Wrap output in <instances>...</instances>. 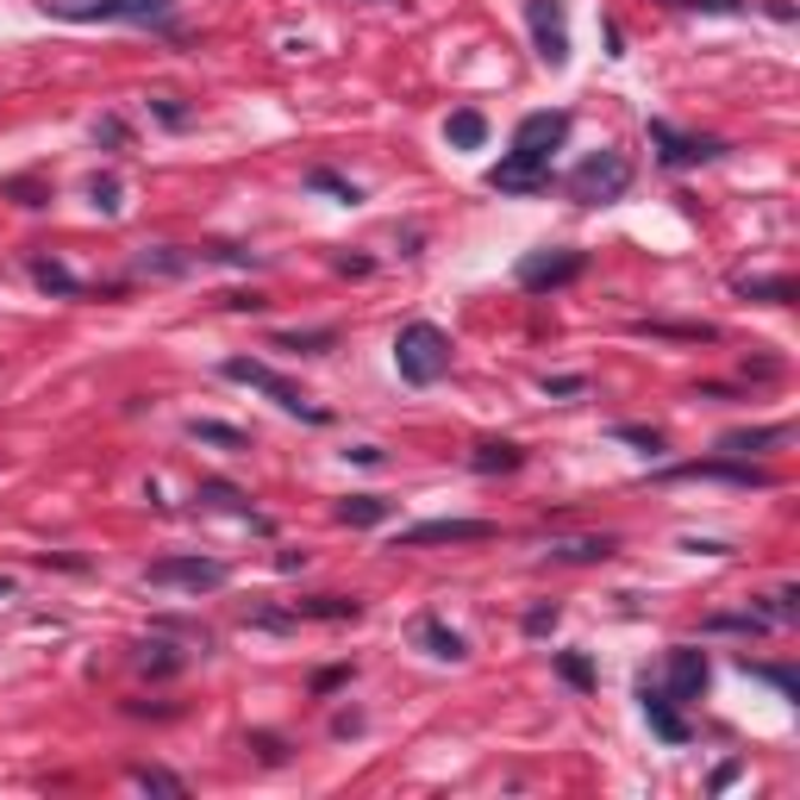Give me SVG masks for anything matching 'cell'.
Returning <instances> with one entry per match:
<instances>
[{
    "label": "cell",
    "mask_w": 800,
    "mask_h": 800,
    "mask_svg": "<svg viewBox=\"0 0 800 800\" xmlns=\"http://www.w3.org/2000/svg\"><path fill=\"white\" fill-rule=\"evenodd\" d=\"M569 138V113H525L513 131V151L488 170V188L500 195H538L550 188V151Z\"/></svg>",
    "instance_id": "1"
},
{
    "label": "cell",
    "mask_w": 800,
    "mask_h": 800,
    "mask_svg": "<svg viewBox=\"0 0 800 800\" xmlns=\"http://www.w3.org/2000/svg\"><path fill=\"white\" fill-rule=\"evenodd\" d=\"M394 369L407 375L413 389H432L438 375H451V338L432 320H413L394 332Z\"/></svg>",
    "instance_id": "2"
},
{
    "label": "cell",
    "mask_w": 800,
    "mask_h": 800,
    "mask_svg": "<svg viewBox=\"0 0 800 800\" xmlns=\"http://www.w3.org/2000/svg\"><path fill=\"white\" fill-rule=\"evenodd\" d=\"M50 20H76V25H151L170 20L175 0H38Z\"/></svg>",
    "instance_id": "3"
},
{
    "label": "cell",
    "mask_w": 800,
    "mask_h": 800,
    "mask_svg": "<svg viewBox=\"0 0 800 800\" xmlns=\"http://www.w3.org/2000/svg\"><path fill=\"white\" fill-rule=\"evenodd\" d=\"M225 382H244V389H263L269 394V401H276L281 413H294V419H306V426H325V407H313V401H306L301 389H294V382H288V375H281V369H269V363H257V357H225Z\"/></svg>",
    "instance_id": "4"
},
{
    "label": "cell",
    "mask_w": 800,
    "mask_h": 800,
    "mask_svg": "<svg viewBox=\"0 0 800 800\" xmlns=\"http://www.w3.org/2000/svg\"><path fill=\"white\" fill-rule=\"evenodd\" d=\"M563 188H569V200H582V207H606V200H619L631 188V163L619 151H594L569 170Z\"/></svg>",
    "instance_id": "5"
},
{
    "label": "cell",
    "mask_w": 800,
    "mask_h": 800,
    "mask_svg": "<svg viewBox=\"0 0 800 800\" xmlns=\"http://www.w3.org/2000/svg\"><path fill=\"white\" fill-rule=\"evenodd\" d=\"M225 563L213 557H156L151 569H144V582L151 588H195V594H213V588H225Z\"/></svg>",
    "instance_id": "6"
},
{
    "label": "cell",
    "mask_w": 800,
    "mask_h": 800,
    "mask_svg": "<svg viewBox=\"0 0 800 800\" xmlns=\"http://www.w3.org/2000/svg\"><path fill=\"white\" fill-rule=\"evenodd\" d=\"M525 25H532V44H538V57L550 69L569 63V13H563V0H525Z\"/></svg>",
    "instance_id": "7"
},
{
    "label": "cell",
    "mask_w": 800,
    "mask_h": 800,
    "mask_svg": "<svg viewBox=\"0 0 800 800\" xmlns=\"http://www.w3.org/2000/svg\"><path fill=\"white\" fill-rule=\"evenodd\" d=\"M588 269V251H532L520 263V288L544 294V288H563V281H576Z\"/></svg>",
    "instance_id": "8"
},
{
    "label": "cell",
    "mask_w": 800,
    "mask_h": 800,
    "mask_svg": "<svg viewBox=\"0 0 800 800\" xmlns=\"http://www.w3.org/2000/svg\"><path fill=\"white\" fill-rule=\"evenodd\" d=\"M650 144L663 156V170H688V163H707V156L726 151L719 138H694V131H675V126H663V119H650Z\"/></svg>",
    "instance_id": "9"
},
{
    "label": "cell",
    "mask_w": 800,
    "mask_h": 800,
    "mask_svg": "<svg viewBox=\"0 0 800 800\" xmlns=\"http://www.w3.org/2000/svg\"><path fill=\"white\" fill-rule=\"evenodd\" d=\"M495 538V525L488 520H426V525H407L394 550H419V544H482Z\"/></svg>",
    "instance_id": "10"
},
{
    "label": "cell",
    "mask_w": 800,
    "mask_h": 800,
    "mask_svg": "<svg viewBox=\"0 0 800 800\" xmlns=\"http://www.w3.org/2000/svg\"><path fill=\"white\" fill-rule=\"evenodd\" d=\"M707 694V657L694 645H675L670 650V700L682 707V700H700Z\"/></svg>",
    "instance_id": "11"
},
{
    "label": "cell",
    "mask_w": 800,
    "mask_h": 800,
    "mask_svg": "<svg viewBox=\"0 0 800 800\" xmlns=\"http://www.w3.org/2000/svg\"><path fill=\"white\" fill-rule=\"evenodd\" d=\"M638 700H645V719H650V732L663 738V744H688V719L675 714L670 688H650V682H638Z\"/></svg>",
    "instance_id": "12"
},
{
    "label": "cell",
    "mask_w": 800,
    "mask_h": 800,
    "mask_svg": "<svg viewBox=\"0 0 800 800\" xmlns=\"http://www.w3.org/2000/svg\"><path fill=\"white\" fill-rule=\"evenodd\" d=\"M670 482H732V488H769V476L751 469V463H675Z\"/></svg>",
    "instance_id": "13"
},
{
    "label": "cell",
    "mask_w": 800,
    "mask_h": 800,
    "mask_svg": "<svg viewBox=\"0 0 800 800\" xmlns=\"http://www.w3.org/2000/svg\"><path fill=\"white\" fill-rule=\"evenodd\" d=\"M419 645L432 650V657H444V663H463V657H469V645H463V631H451V626H444V619H432V613L419 619Z\"/></svg>",
    "instance_id": "14"
},
{
    "label": "cell",
    "mask_w": 800,
    "mask_h": 800,
    "mask_svg": "<svg viewBox=\"0 0 800 800\" xmlns=\"http://www.w3.org/2000/svg\"><path fill=\"white\" fill-rule=\"evenodd\" d=\"M444 138H451L456 151H482V138H488V119H482L476 107H456L451 119H444Z\"/></svg>",
    "instance_id": "15"
},
{
    "label": "cell",
    "mask_w": 800,
    "mask_h": 800,
    "mask_svg": "<svg viewBox=\"0 0 800 800\" xmlns=\"http://www.w3.org/2000/svg\"><path fill=\"white\" fill-rule=\"evenodd\" d=\"M788 426H757V432H726L719 438V451H732V456H751V451H769V444H788Z\"/></svg>",
    "instance_id": "16"
},
{
    "label": "cell",
    "mask_w": 800,
    "mask_h": 800,
    "mask_svg": "<svg viewBox=\"0 0 800 800\" xmlns=\"http://www.w3.org/2000/svg\"><path fill=\"white\" fill-rule=\"evenodd\" d=\"M188 438L219 444V451H251V432H239V426H219V419H188Z\"/></svg>",
    "instance_id": "17"
},
{
    "label": "cell",
    "mask_w": 800,
    "mask_h": 800,
    "mask_svg": "<svg viewBox=\"0 0 800 800\" xmlns=\"http://www.w3.org/2000/svg\"><path fill=\"white\" fill-rule=\"evenodd\" d=\"M363 601H345V594H313V601L294 606V619H357Z\"/></svg>",
    "instance_id": "18"
},
{
    "label": "cell",
    "mask_w": 800,
    "mask_h": 800,
    "mask_svg": "<svg viewBox=\"0 0 800 800\" xmlns=\"http://www.w3.org/2000/svg\"><path fill=\"white\" fill-rule=\"evenodd\" d=\"M389 513H394V507L382 495H350V500H338V520H345V525H382Z\"/></svg>",
    "instance_id": "19"
},
{
    "label": "cell",
    "mask_w": 800,
    "mask_h": 800,
    "mask_svg": "<svg viewBox=\"0 0 800 800\" xmlns=\"http://www.w3.org/2000/svg\"><path fill=\"white\" fill-rule=\"evenodd\" d=\"M613 550H619V544H613V538L601 532V538H569V544H557L550 557H557V563H606Z\"/></svg>",
    "instance_id": "20"
},
{
    "label": "cell",
    "mask_w": 800,
    "mask_h": 800,
    "mask_svg": "<svg viewBox=\"0 0 800 800\" xmlns=\"http://www.w3.org/2000/svg\"><path fill=\"white\" fill-rule=\"evenodd\" d=\"M469 463H476L482 476H500V469H520L525 451H520V444H476V456H469Z\"/></svg>",
    "instance_id": "21"
},
{
    "label": "cell",
    "mask_w": 800,
    "mask_h": 800,
    "mask_svg": "<svg viewBox=\"0 0 800 800\" xmlns=\"http://www.w3.org/2000/svg\"><path fill=\"white\" fill-rule=\"evenodd\" d=\"M131 781H138L144 795H170V800H182V795H188V781H182V776H170V769H151V763H138V769H131Z\"/></svg>",
    "instance_id": "22"
},
{
    "label": "cell",
    "mask_w": 800,
    "mask_h": 800,
    "mask_svg": "<svg viewBox=\"0 0 800 800\" xmlns=\"http://www.w3.org/2000/svg\"><path fill=\"white\" fill-rule=\"evenodd\" d=\"M32 281H38L44 294H82V281L69 276L63 263H32Z\"/></svg>",
    "instance_id": "23"
},
{
    "label": "cell",
    "mask_w": 800,
    "mask_h": 800,
    "mask_svg": "<svg viewBox=\"0 0 800 800\" xmlns=\"http://www.w3.org/2000/svg\"><path fill=\"white\" fill-rule=\"evenodd\" d=\"M557 675L563 682H569V688H594V663H588V657H576V650H557Z\"/></svg>",
    "instance_id": "24"
},
{
    "label": "cell",
    "mask_w": 800,
    "mask_h": 800,
    "mask_svg": "<svg viewBox=\"0 0 800 800\" xmlns=\"http://www.w3.org/2000/svg\"><path fill=\"white\" fill-rule=\"evenodd\" d=\"M332 345H338L332 325H320V332H281L276 338V350H332Z\"/></svg>",
    "instance_id": "25"
},
{
    "label": "cell",
    "mask_w": 800,
    "mask_h": 800,
    "mask_svg": "<svg viewBox=\"0 0 800 800\" xmlns=\"http://www.w3.org/2000/svg\"><path fill=\"white\" fill-rule=\"evenodd\" d=\"M738 294H744V301H776V306H788V301H795V281H738Z\"/></svg>",
    "instance_id": "26"
},
{
    "label": "cell",
    "mask_w": 800,
    "mask_h": 800,
    "mask_svg": "<svg viewBox=\"0 0 800 800\" xmlns=\"http://www.w3.org/2000/svg\"><path fill=\"white\" fill-rule=\"evenodd\" d=\"M306 188H320V195H338L345 207H357V200H363V195H357V188L345 182V175H332V170H306Z\"/></svg>",
    "instance_id": "27"
},
{
    "label": "cell",
    "mask_w": 800,
    "mask_h": 800,
    "mask_svg": "<svg viewBox=\"0 0 800 800\" xmlns=\"http://www.w3.org/2000/svg\"><path fill=\"white\" fill-rule=\"evenodd\" d=\"M88 195H94V207H101V213H119V207H126L113 175H94V182H88Z\"/></svg>",
    "instance_id": "28"
},
{
    "label": "cell",
    "mask_w": 800,
    "mask_h": 800,
    "mask_svg": "<svg viewBox=\"0 0 800 800\" xmlns=\"http://www.w3.org/2000/svg\"><path fill=\"white\" fill-rule=\"evenodd\" d=\"M195 500H207V507H244V495L232 488V482H200Z\"/></svg>",
    "instance_id": "29"
},
{
    "label": "cell",
    "mask_w": 800,
    "mask_h": 800,
    "mask_svg": "<svg viewBox=\"0 0 800 800\" xmlns=\"http://www.w3.org/2000/svg\"><path fill=\"white\" fill-rule=\"evenodd\" d=\"M714 631H763L769 619H757V613H719V619H707Z\"/></svg>",
    "instance_id": "30"
},
{
    "label": "cell",
    "mask_w": 800,
    "mask_h": 800,
    "mask_svg": "<svg viewBox=\"0 0 800 800\" xmlns=\"http://www.w3.org/2000/svg\"><path fill=\"white\" fill-rule=\"evenodd\" d=\"M638 332H657V338H714V325H638Z\"/></svg>",
    "instance_id": "31"
},
{
    "label": "cell",
    "mask_w": 800,
    "mask_h": 800,
    "mask_svg": "<svg viewBox=\"0 0 800 800\" xmlns=\"http://www.w3.org/2000/svg\"><path fill=\"white\" fill-rule=\"evenodd\" d=\"M619 438H626V444H645L650 456L663 451V432H650V426H619Z\"/></svg>",
    "instance_id": "32"
},
{
    "label": "cell",
    "mask_w": 800,
    "mask_h": 800,
    "mask_svg": "<svg viewBox=\"0 0 800 800\" xmlns=\"http://www.w3.org/2000/svg\"><path fill=\"white\" fill-rule=\"evenodd\" d=\"M525 631H532V638L557 631V606H532V613H525Z\"/></svg>",
    "instance_id": "33"
},
{
    "label": "cell",
    "mask_w": 800,
    "mask_h": 800,
    "mask_svg": "<svg viewBox=\"0 0 800 800\" xmlns=\"http://www.w3.org/2000/svg\"><path fill=\"white\" fill-rule=\"evenodd\" d=\"M588 375H544V394H582Z\"/></svg>",
    "instance_id": "34"
},
{
    "label": "cell",
    "mask_w": 800,
    "mask_h": 800,
    "mask_svg": "<svg viewBox=\"0 0 800 800\" xmlns=\"http://www.w3.org/2000/svg\"><path fill=\"white\" fill-rule=\"evenodd\" d=\"M94 138H107V144H126V126H119V119H101V126H94Z\"/></svg>",
    "instance_id": "35"
},
{
    "label": "cell",
    "mask_w": 800,
    "mask_h": 800,
    "mask_svg": "<svg viewBox=\"0 0 800 800\" xmlns=\"http://www.w3.org/2000/svg\"><path fill=\"white\" fill-rule=\"evenodd\" d=\"M7 594H13V582H7V576H0V601H7Z\"/></svg>",
    "instance_id": "36"
}]
</instances>
